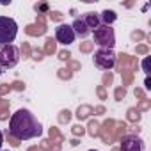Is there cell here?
Wrapping results in <instances>:
<instances>
[{"label":"cell","instance_id":"6da1fadb","mask_svg":"<svg viewBox=\"0 0 151 151\" xmlns=\"http://www.w3.org/2000/svg\"><path fill=\"white\" fill-rule=\"evenodd\" d=\"M43 133L39 119L27 109L16 110L9 119V135L16 140H30Z\"/></svg>","mask_w":151,"mask_h":151},{"label":"cell","instance_id":"7a4b0ae2","mask_svg":"<svg viewBox=\"0 0 151 151\" xmlns=\"http://www.w3.org/2000/svg\"><path fill=\"white\" fill-rule=\"evenodd\" d=\"M18 36V23L9 16H0V46L13 45Z\"/></svg>","mask_w":151,"mask_h":151},{"label":"cell","instance_id":"3957f363","mask_svg":"<svg viewBox=\"0 0 151 151\" xmlns=\"http://www.w3.org/2000/svg\"><path fill=\"white\" fill-rule=\"evenodd\" d=\"M93 37H94V43L100 46V48H107V50H114V45H116V34H114V29L112 27H107V25H100L93 30Z\"/></svg>","mask_w":151,"mask_h":151},{"label":"cell","instance_id":"277c9868","mask_svg":"<svg viewBox=\"0 0 151 151\" xmlns=\"http://www.w3.org/2000/svg\"><path fill=\"white\" fill-rule=\"evenodd\" d=\"M20 62V48L16 45H4L0 46V68L11 69Z\"/></svg>","mask_w":151,"mask_h":151},{"label":"cell","instance_id":"5b68a950","mask_svg":"<svg viewBox=\"0 0 151 151\" xmlns=\"http://www.w3.org/2000/svg\"><path fill=\"white\" fill-rule=\"evenodd\" d=\"M116 53L114 50H107V48H100L94 52V64L96 68L103 69V71H109L116 66Z\"/></svg>","mask_w":151,"mask_h":151},{"label":"cell","instance_id":"8992f818","mask_svg":"<svg viewBox=\"0 0 151 151\" xmlns=\"http://www.w3.org/2000/svg\"><path fill=\"white\" fill-rule=\"evenodd\" d=\"M75 37H77V36H75L71 25L62 23V25H59V27L55 29V39H57L60 45H71V43L75 41Z\"/></svg>","mask_w":151,"mask_h":151},{"label":"cell","instance_id":"52a82bcc","mask_svg":"<svg viewBox=\"0 0 151 151\" xmlns=\"http://www.w3.org/2000/svg\"><path fill=\"white\" fill-rule=\"evenodd\" d=\"M121 151H144V142L137 135H124L121 139Z\"/></svg>","mask_w":151,"mask_h":151},{"label":"cell","instance_id":"ba28073f","mask_svg":"<svg viewBox=\"0 0 151 151\" xmlns=\"http://www.w3.org/2000/svg\"><path fill=\"white\" fill-rule=\"evenodd\" d=\"M71 29H73L75 36H80V37H87V36L91 34V29L87 27V23L84 22V18H82V16H80V18H77V20L71 23Z\"/></svg>","mask_w":151,"mask_h":151},{"label":"cell","instance_id":"9c48e42d","mask_svg":"<svg viewBox=\"0 0 151 151\" xmlns=\"http://www.w3.org/2000/svg\"><path fill=\"white\" fill-rule=\"evenodd\" d=\"M116 20H117V14H116L114 11H110V9L103 11L101 16H100V23H101V25H107V27H110V23H114Z\"/></svg>","mask_w":151,"mask_h":151},{"label":"cell","instance_id":"30bf717a","mask_svg":"<svg viewBox=\"0 0 151 151\" xmlns=\"http://www.w3.org/2000/svg\"><path fill=\"white\" fill-rule=\"evenodd\" d=\"M82 18H84V22L87 23V27L91 29V32H93L96 27H100V25H101V23H100V18H98L94 13H86Z\"/></svg>","mask_w":151,"mask_h":151},{"label":"cell","instance_id":"8fae6325","mask_svg":"<svg viewBox=\"0 0 151 151\" xmlns=\"http://www.w3.org/2000/svg\"><path fill=\"white\" fill-rule=\"evenodd\" d=\"M2 144H4V135H2V132H0V149H2Z\"/></svg>","mask_w":151,"mask_h":151},{"label":"cell","instance_id":"7c38bea8","mask_svg":"<svg viewBox=\"0 0 151 151\" xmlns=\"http://www.w3.org/2000/svg\"><path fill=\"white\" fill-rule=\"evenodd\" d=\"M142 66H144V71H147V59H146V60L142 62Z\"/></svg>","mask_w":151,"mask_h":151},{"label":"cell","instance_id":"4fadbf2b","mask_svg":"<svg viewBox=\"0 0 151 151\" xmlns=\"http://www.w3.org/2000/svg\"><path fill=\"white\" fill-rule=\"evenodd\" d=\"M89 151H98V149H89Z\"/></svg>","mask_w":151,"mask_h":151},{"label":"cell","instance_id":"5bb4252c","mask_svg":"<svg viewBox=\"0 0 151 151\" xmlns=\"http://www.w3.org/2000/svg\"><path fill=\"white\" fill-rule=\"evenodd\" d=\"M0 75H2V68H0Z\"/></svg>","mask_w":151,"mask_h":151},{"label":"cell","instance_id":"9a60e30c","mask_svg":"<svg viewBox=\"0 0 151 151\" xmlns=\"http://www.w3.org/2000/svg\"><path fill=\"white\" fill-rule=\"evenodd\" d=\"M0 151H2V149H0Z\"/></svg>","mask_w":151,"mask_h":151}]
</instances>
